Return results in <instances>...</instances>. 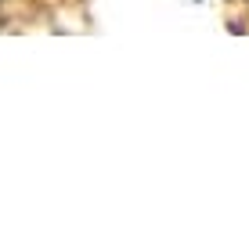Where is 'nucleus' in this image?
Segmentation results:
<instances>
[]
</instances>
